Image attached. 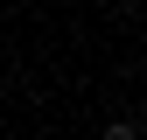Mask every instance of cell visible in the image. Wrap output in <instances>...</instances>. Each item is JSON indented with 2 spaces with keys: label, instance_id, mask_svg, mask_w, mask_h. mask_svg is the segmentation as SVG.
<instances>
[{
  "label": "cell",
  "instance_id": "cell-1",
  "mask_svg": "<svg viewBox=\"0 0 147 140\" xmlns=\"http://www.w3.org/2000/svg\"><path fill=\"white\" fill-rule=\"evenodd\" d=\"M98 140H140V126H133V119H112V126H105Z\"/></svg>",
  "mask_w": 147,
  "mask_h": 140
}]
</instances>
